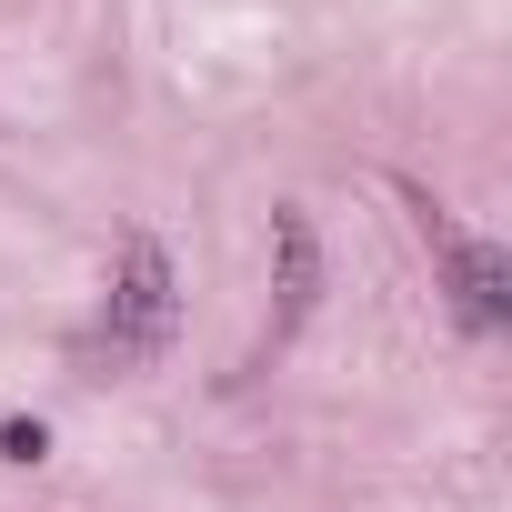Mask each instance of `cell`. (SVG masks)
<instances>
[{
	"instance_id": "6da1fadb",
	"label": "cell",
	"mask_w": 512,
	"mask_h": 512,
	"mask_svg": "<svg viewBox=\"0 0 512 512\" xmlns=\"http://www.w3.org/2000/svg\"><path fill=\"white\" fill-rule=\"evenodd\" d=\"M171 342V251L151 241V231H131L121 241V272H111V302H101V332L81 342L91 362H111V372H131V362H151Z\"/></svg>"
},
{
	"instance_id": "7a4b0ae2",
	"label": "cell",
	"mask_w": 512,
	"mask_h": 512,
	"mask_svg": "<svg viewBox=\"0 0 512 512\" xmlns=\"http://www.w3.org/2000/svg\"><path fill=\"white\" fill-rule=\"evenodd\" d=\"M422 231H432V251H442V292H452V312H462V332H502V312H512V262L492 241H472V231H452L432 201H422Z\"/></svg>"
},
{
	"instance_id": "3957f363",
	"label": "cell",
	"mask_w": 512,
	"mask_h": 512,
	"mask_svg": "<svg viewBox=\"0 0 512 512\" xmlns=\"http://www.w3.org/2000/svg\"><path fill=\"white\" fill-rule=\"evenodd\" d=\"M272 251H282V312H272V342H262V362L312 322V302H322V231H312V211H272Z\"/></svg>"
},
{
	"instance_id": "277c9868",
	"label": "cell",
	"mask_w": 512,
	"mask_h": 512,
	"mask_svg": "<svg viewBox=\"0 0 512 512\" xmlns=\"http://www.w3.org/2000/svg\"><path fill=\"white\" fill-rule=\"evenodd\" d=\"M41 452H51L41 422H0V462H41Z\"/></svg>"
}]
</instances>
